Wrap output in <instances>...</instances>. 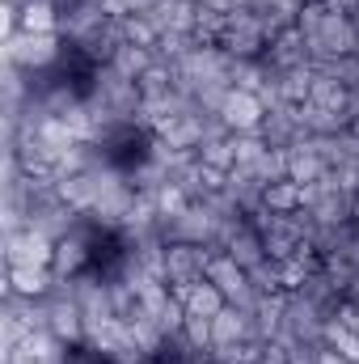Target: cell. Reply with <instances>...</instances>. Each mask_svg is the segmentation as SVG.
Instances as JSON below:
<instances>
[{"label": "cell", "mask_w": 359, "mask_h": 364, "mask_svg": "<svg viewBox=\"0 0 359 364\" xmlns=\"http://www.w3.org/2000/svg\"><path fill=\"white\" fill-rule=\"evenodd\" d=\"M220 114H224L228 132H258V127H263V119H267V106H263V97H258V93L228 90L224 106H220Z\"/></svg>", "instance_id": "8992f818"}, {"label": "cell", "mask_w": 359, "mask_h": 364, "mask_svg": "<svg viewBox=\"0 0 359 364\" xmlns=\"http://www.w3.org/2000/svg\"><path fill=\"white\" fill-rule=\"evenodd\" d=\"M118 26H123V38H127V43H136V47H153V43L161 38V34H157V26H153L144 13H127Z\"/></svg>", "instance_id": "44dd1931"}, {"label": "cell", "mask_w": 359, "mask_h": 364, "mask_svg": "<svg viewBox=\"0 0 359 364\" xmlns=\"http://www.w3.org/2000/svg\"><path fill=\"white\" fill-rule=\"evenodd\" d=\"M170 292L186 305V314H199V318H216V314L228 305V296H224L211 279H199V284H186V288H170Z\"/></svg>", "instance_id": "30bf717a"}, {"label": "cell", "mask_w": 359, "mask_h": 364, "mask_svg": "<svg viewBox=\"0 0 359 364\" xmlns=\"http://www.w3.org/2000/svg\"><path fill=\"white\" fill-rule=\"evenodd\" d=\"M254 174L267 182V186H270V182H283V178H287V149H267V153H263V161L254 166Z\"/></svg>", "instance_id": "603a6c76"}, {"label": "cell", "mask_w": 359, "mask_h": 364, "mask_svg": "<svg viewBox=\"0 0 359 364\" xmlns=\"http://www.w3.org/2000/svg\"><path fill=\"white\" fill-rule=\"evenodd\" d=\"M224 250H228V255H233V259H237L245 272H254L258 263H267V246H263V233H258L250 220H241V229L228 237V246H224Z\"/></svg>", "instance_id": "5bb4252c"}, {"label": "cell", "mask_w": 359, "mask_h": 364, "mask_svg": "<svg viewBox=\"0 0 359 364\" xmlns=\"http://www.w3.org/2000/svg\"><path fill=\"white\" fill-rule=\"evenodd\" d=\"M186 343L190 348H211V318H199V314H186V326H182Z\"/></svg>", "instance_id": "cb8c5ba5"}, {"label": "cell", "mask_w": 359, "mask_h": 364, "mask_svg": "<svg viewBox=\"0 0 359 364\" xmlns=\"http://www.w3.org/2000/svg\"><path fill=\"white\" fill-rule=\"evenodd\" d=\"M270 9H279V13H287V17H292V21H296V13H300V4H304V0H267Z\"/></svg>", "instance_id": "d4e9b609"}, {"label": "cell", "mask_w": 359, "mask_h": 364, "mask_svg": "<svg viewBox=\"0 0 359 364\" xmlns=\"http://www.w3.org/2000/svg\"><path fill=\"white\" fill-rule=\"evenodd\" d=\"M321 174H326V161H321L313 136H300V140L287 149V178L304 186V182H317Z\"/></svg>", "instance_id": "7c38bea8"}, {"label": "cell", "mask_w": 359, "mask_h": 364, "mask_svg": "<svg viewBox=\"0 0 359 364\" xmlns=\"http://www.w3.org/2000/svg\"><path fill=\"white\" fill-rule=\"evenodd\" d=\"M21 30L26 34H60V4L55 0H26L21 4Z\"/></svg>", "instance_id": "2e32d148"}, {"label": "cell", "mask_w": 359, "mask_h": 364, "mask_svg": "<svg viewBox=\"0 0 359 364\" xmlns=\"http://www.w3.org/2000/svg\"><path fill=\"white\" fill-rule=\"evenodd\" d=\"M211 246H190V242H165V284L170 288H186V284H199L207 275L211 263Z\"/></svg>", "instance_id": "5b68a950"}, {"label": "cell", "mask_w": 359, "mask_h": 364, "mask_svg": "<svg viewBox=\"0 0 359 364\" xmlns=\"http://www.w3.org/2000/svg\"><path fill=\"white\" fill-rule=\"evenodd\" d=\"M263 208L279 212V216H287V212H300V208H304V186H300V182H292V178L270 182V186H267V199H263Z\"/></svg>", "instance_id": "e0dca14e"}, {"label": "cell", "mask_w": 359, "mask_h": 364, "mask_svg": "<svg viewBox=\"0 0 359 364\" xmlns=\"http://www.w3.org/2000/svg\"><path fill=\"white\" fill-rule=\"evenodd\" d=\"M224 191H228V199H233L245 216H250V212H258V208H263V199H267V182L258 178L254 170H241V166H233V170H228V186H224Z\"/></svg>", "instance_id": "4fadbf2b"}, {"label": "cell", "mask_w": 359, "mask_h": 364, "mask_svg": "<svg viewBox=\"0 0 359 364\" xmlns=\"http://www.w3.org/2000/svg\"><path fill=\"white\" fill-rule=\"evenodd\" d=\"M55 259V237L43 229L26 225L17 233H4V267H51Z\"/></svg>", "instance_id": "277c9868"}, {"label": "cell", "mask_w": 359, "mask_h": 364, "mask_svg": "<svg viewBox=\"0 0 359 364\" xmlns=\"http://www.w3.org/2000/svg\"><path fill=\"white\" fill-rule=\"evenodd\" d=\"M203 279H211L228 301H233L237 292H245V288H250V272H245L228 250H216V255H211V263H207V275H203Z\"/></svg>", "instance_id": "8fae6325"}, {"label": "cell", "mask_w": 359, "mask_h": 364, "mask_svg": "<svg viewBox=\"0 0 359 364\" xmlns=\"http://www.w3.org/2000/svg\"><path fill=\"white\" fill-rule=\"evenodd\" d=\"M347 259L359 267V229H355V237H351V250H347Z\"/></svg>", "instance_id": "83f0119b"}, {"label": "cell", "mask_w": 359, "mask_h": 364, "mask_svg": "<svg viewBox=\"0 0 359 364\" xmlns=\"http://www.w3.org/2000/svg\"><path fill=\"white\" fill-rule=\"evenodd\" d=\"M216 47H224L233 60H263L267 47H270V38H267L263 21H258L254 13H228Z\"/></svg>", "instance_id": "7a4b0ae2"}, {"label": "cell", "mask_w": 359, "mask_h": 364, "mask_svg": "<svg viewBox=\"0 0 359 364\" xmlns=\"http://www.w3.org/2000/svg\"><path fill=\"white\" fill-rule=\"evenodd\" d=\"M351 132H355V136H359V119H355V123H351Z\"/></svg>", "instance_id": "f546056e"}, {"label": "cell", "mask_w": 359, "mask_h": 364, "mask_svg": "<svg viewBox=\"0 0 359 364\" xmlns=\"http://www.w3.org/2000/svg\"><path fill=\"white\" fill-rule=\"evenodd\" d=\"M199 161L203 166H211V170H233L237 166V153H233V144L228 140H207V144H199Z\"/></svg>", "instance_id": "7402d4cb"}, {"label": "cell", "mask_w": 359, "mask_h": 364, "mask_svg": "<svg viewBox=\"0 0 359 364\" xmlns=\"http://www.w3.org/2000/svg\"><path fill=\"white\" fill-rule=\"evenodd\" d=\"M157 140H165L170 149H199L203 144V114H165L153 127Z\"/></svg>", "instance_id": "ba28073f"}, {"label": "cell", "mask_w": 359, "mask_h": 364, "mask_svg": "<svg viewBox=\"0 0 359 364\" xmlns=\"http://www.w3.org/2000/svg\"><path fill=\"white\" fill-rule=\"evenodd\" d=\"M228 144H233V153H237V166H241V170H254V166L263 161V153L270 149L258 132H233V136H228Z\"/></svg>", "instance_id": "ffe728a7"}, {"label": "cell", "mask_w": 359, "mask_h": 364, "mask_svg": "<svg viewBox=\"0 0 359 364\" xmlns=\"http://www.w3.org/2000/svg\"><path fill=\"white\" fill-rule=\"evenodd\" d=\"M127 4V13H148L153 4H161V0H123Z\"/></svg>", "instance_id": "4316f807"}, {"label": "cell", "mask_w": 359, "mask_h": 364, "mask_svg": "<svg viewBox=\"0 0 359 364\" xmlns=\"http://www.w3.org/2000/svg\"><path fill=\"white\" fill-rule=\"evenodd\" d=\"M68 55V38L64 34H13L4 38V64H17L21 73H55Z\"/></svg>", "instance_id": "6da1fadb"}, {"label": "cell", "mask_w": 359, "mask_h": 364, "mask_svg": "<svg viewBox=\"0 0 359 364\" xmlns=\"http://www.w3.org/2000/svg\"><path fill=\"white\" fill-rule=\"evenodd\" d=\"M313 4H330V0H313Z\"/></svg>", "instance_id": "4dcf8cb0"}, {"label": "cell", "mask_w": 359, "mask_h": 364, "mask_svg": "<svg viewBox=\"0 0 359 364\" xmlns=\"http://www.w3.org/2000/svg\"><path fill=\"white\" fill-rule=\"evenodd\" d=\"M250 339V314L224 305L216 318H211V348H224V343H241Z\"/></svg>", "instance_id": "9a60e30c"}, {"label": "cell", "mask_w": 359, "mask_h": 364, "mask_svg": "<svg viewBox=\"0 0 359 364\" xmlns=\"http://www.w3.org/2000/svg\"><path fill=\"white\" fill-rule=\"evenodd\" d=\"M51 288H55V272L51 267H4V296L47 301Z\"/></svg>", "instance_id": "52a82bcc"}, {"label": "cell", "mask_w": 359, "mask_h": 364, "mask_svg": "<svg viewBox=\"0 0 359 364\" xmlns=\"http://www.w3.org/2000/svg\"><path fill=\"white\" fill-rule=\"evenodd\" d=\"M304 43H309V64H317V60H338V55H355V17L330 9L326 21H321V30L309 34Z\"/></svg>", "instance_id": "3957f363"}, {"label": "cell", "mask_w": 359, "mask_h": 364, "mask_svg": "<svg viewBox=\"0 0 359 364\" xmlns=\"http://www.w3.org/2000/svg\"><path fill=\"white\" fill-rule=\"evenodd\" d=\"M267 64H275V68H300V64H309V43H304V34L296 30V26H287V30H279L275 38H270L267 55H263Z\"/></svg>", "instance_id": "9c48e42d"}, {"label": "cell", "mask_w": 359, "mask_h": 364, "mask_svg": "<svg viewBox=\"0 0 359 364\" xmlns=\"http://www.w3.org/2000/svg\"><path fill=\"white\" fill-rule=\"evenodd\" d=\"M123 77H131V81H140L157 60H153V47H136V43H123L118 51H114V60H110Z\"/></svg>", "instance_id": "ac0fdd59"}, {"label": "cell", "mask_w": 359, "mask_h": 364, "mask_svg": "<svg viewBox=\"0 0 359 364\" xmlns=\"http://www.w3.org/2000/svg\"><path fill=\"white\" fill-rule=\"evenodd\" d=\"M321 343H326V348H334L338 356H347L351 364H359V331H351L347 322L330 318V322H326V331H321Z\"/></svg>", "instance_id": "d6986e66"}, {"label": "cell", "mask_w": 359, "mask_h": 364, "mask_svg": "<svg viewBox=\"0 0 359 364\" xmlns=\"http://www.w3.org/2000/svg\"><path fill=\"white\" fill-rule=\"evenodd\" d=\"M317 364H351V360H347V356H338L334 348H326V343H321V352H317Z\"/></svg>", "instance_id": "484cf974"}, {"label": "cell", "mask_w": 359, "mask_h": 364, "mask_svg": "<svg viewBox=\"0 0 359 364\" xmlns=\"http://www.w3.org/2000/svg\"><path fill=\"white\" fill-rule=\"evenodd\" d=\"M355 55H359V17H355Z\"/></svg>", "instance_id": "f1b7e54d"}]
</instances>
